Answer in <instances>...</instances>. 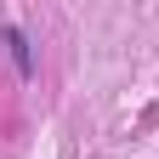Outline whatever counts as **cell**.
<instances>
[{
    "label": "cell",
    "mask_w": 159,
    "mask_h": 159,
    "mask_svg": "<svg viewBox=\"0 0 159 159\" xmlns=\"http://www.w3.org/2000/svg\"><path fill=\"white\" fill-rule=\"evenodd\" d=\"M6 46H11V57H17V68L29 74V68H34V57H29V40L17 34V29H6Z\"/></svg>",
    "instance_id": "1"
}]
</instances>
